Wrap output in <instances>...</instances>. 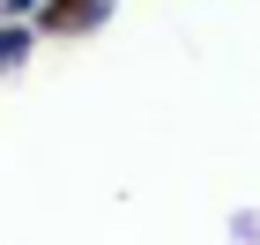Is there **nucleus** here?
<instances>
[{
  "label": "nucleus",
  "mask_w": 260,
  "mask_h": 245,
  "mask_svg": "<svg viewBox=\"0 0 260 245\" xmlns=\"http://www.w3.org/2000/svg\"><path fill=\"white\" fill-rule=\"evenodd\" d=\"M112 15V0H45L38 8V38H82V30H97V22Z\"/></svg>",
  "instance_id": "1"
},
{
  "label": "nucleus",
  "mask_w": 260,
  "mask_h": 245,
  "mask_svg": "<svg viewBox=\"0 0 260 245\" xmlns=\"http://www.w3.org/2000/svg\"><path fill=\"white\" fill-rule=\"evenodd\" d=\"M22 45H30V30H0V67H15Z\"/></svg>",
  "instance_id": "2"
}]
</instances>
